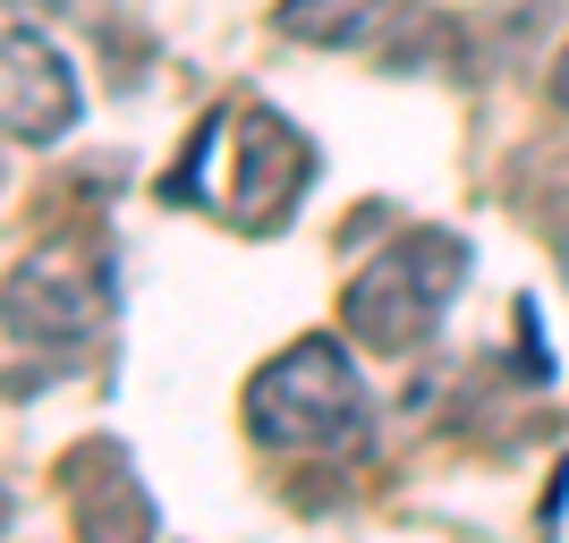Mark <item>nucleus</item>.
<instances>
[{"label":"nucleus","instance_id":"f257e3e1","mask_svg":"<svg viewBox=\"0 0 569 543\" xmlns=\"http://www.w3.org/2000/svg\"><path fill=\"white\" fill-rule=\"evenodd\" d=\"M366 382H357L349 349L307 331L298 349H281L272 365H256L247 382V433L263 450H289V459H340V450L366 442Z\"/></svg>","mask_w":569,"mask_h":543},{"label":"nucleus","instance_id":"f03ea898","mask_svg":"<svg viewBox=\"0 0 569 543\" xmlns=\"http://www.w3.org/2000/svg\"><path fill=\"white\" fill-rule=\"evenodd\" d=\"M459 281H468V247H459L451 230H408L349 281L340 314H349V331L366 349L408 356V349H426V331L442 323V306L459 298Z\"/></svg>","mask_w":569,"mask_h":543},{"label":"nucleus","instance_id":"7ed1b4c3","mask_svg":"<svg viewBox=\"0 0 569 543\" xmlns=\"http://www.w3.org/2000/svg\"><path fill=\"white\" fill-rule=\"evenodd\" d=\"M204 128H213V144L230 153V179H221L204 204H213L221 221H247V230H281L289 204L315 188V144L298 137L281 111H263V102L213 111Z\"/></svg>","mask_w":569,"mask_h":543},{"label":"nucleus","instance_id":"20e7f679","mask_svg":"<svg viewBox=\"0 0 569 543\" xmlns=\"http://www.w3.org/2000/svg\"><path fill=\"white\" fill-rule=\"evenodd\" d=\"M94 356V298L60 263H18L9 272V400L69 382Z\"/></svg>","mask_w":569,"mask_h":543},{"label":"nucleus","instance_id":"39448f33","mask_svg":"<svg viewBox=\"0 0 569 543\" xmlns=\"http://www.w3.org/2000/svg\"><path fill=\"white\" fill-rule=\"evenodd\" d=\"M69 519L77 543H153V493L119 442L69 450Z\"/></svg>","mask_w":569,"mask_h":543},{"label":"nucleus","instance_id":"423d86ee","mask_svg":"<svg viewBox=\"0 0 569 543\" xmlns=\"http://www.w3.org/2000/svg\"><path fill=\"white\" fill-rule=\"evenodd\" d=\"M9 69H0V119H9V137L18 144H60L77 128V77L69 60L43 43V34H26L9 26V51H0Z\"/></svg>","mask_w":569,"mask_h":543},{"label":"nucleus","instance_id":"0eeeda50","mask_svg":"<svg viewBox=\"0 0 569 543\" xmlns=\"http://www.w3.org/2000/svg\"><path fill=\"white\" fill-rule=\"evenodd\" d=\"M400 0H281V34L289 43H315V51H349V43H375L391 26Z\"/></svg>","mask_w":569,"mask_h":543},{"label":"nucleus","instance_id":"6e6552de","mask_svg":"<svg viewBox=\"0 0 569 543\" xmlns=\"http://www.w3.org/2000/svg\"><path fill=\"white\" fill-rule=\"evenodd\" d=\"M552 94L569 102V43H561V69H552Z\"/></svg>","mask_w":569,"mask_h":543}]
</instances>
